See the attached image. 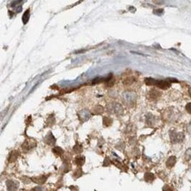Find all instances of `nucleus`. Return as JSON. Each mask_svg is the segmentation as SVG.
<instances>
[{
  "instance_id": "obj_10",
  "label": "nucleus",
  "mask_w": 191,
  "mask_h": 191,
  "mask_svg": "<svg viewBox=\"0 0 191 191\" xmlns=\"http://www.w3.org/2000/svg\"><path fill=\"white\" fill-rule=\"evenodd\" d=\"M154 12H155V13H156V14H157V13H158V14H161V13H163L164 11H163V10H155Z\"/></svg>"
},
{
  "instance_id": "obj_9",
  "label": "nucleus",
  "mask_w": 191,
  "mask_h": 191,
  "mask_svg": "<svg viewBox=\"0 0 191 191\" xmlns=\"http://www.w3.org/2000/svg\"><path fill=\"white\" fill-rule=\"evenodd\" d=\"M163 191H172V188L169 186L166 185V186L163 187Z\"/></svg>"
},
{
  "instance_id": "obj_2",
  "label": "nucleus",
  "mask_w": 191,
  "mask_h": 191,
  "mask_svg": "<svg viewBox=\"0 0 191 191\" xmlns=\"http://www.w3.org/2000/svg\"><path fill=\"white\" fill-rule=\"evenodd\" d=\"M157 87L161 89H167L170 87V84L167 81H158L157 82Z\"/></svg>"
},
{
  "instance_id": "obj_8",
  "label": "nucleus",
  "mask_w": 191,
  "mask_h": 191,
  "mask_svg": "<svg viewBox=\"0 0 191 191\" xmlns=\"http://www.w3.org/2000/svg\"><path fill=\"white\" fill-rule=\"evenodd\" d=\"M186 109H187V111H188L189 114H191V103H188V104H187Z\"/></svg>"
},
{
  "instance_id": "obj_6",
  "label": "nucleus",
  "mask_w": 191,
  "mask_h": 191,
  "mask_svg": "<svg viewBox=\"0 0 191 191\" xmlns=\"http://www.w3.org/2000/svg\"><path fill=\"white\" fill-rule=\"evenodd\" d=\"M157 82L158 80H155L153 79H145V83L147 85H157Z\"/></svg>"
},
{
  "instance_id": "obj_5",
  "label": "nucleus",
  "mask_w": 191,
  "mask_h": 191,
  "mask_svg": "<svg viewBox=\"0 0 191 191\" xmlns=\"http://www.w3.org/2000/svg\"><path fill=\"white\" fill-rule=\"evenodd\" d=\"M144 180L147 181V182H151V181H153L155 180V176L151 173H146L144 175Z\"/></svg>"
},
{
  "instance_id": "obj_3",
  "label": "nucleus",
  "mask_w": 191,
  "mask_h": 191,
  "mask_svg": "<svg viewBox=\"0 0 191 191\" xmlns=\"http://www.w3.org/2000/svg\"><path fill=\"white\" fill-rule=\"evenodd\" d=\"M149 96L151 100H156L160 96V93L157 90H151L149 93Z\"/></svg>"
},
{
  "instance_id": "obj_7",
  "label": "nucleus",
  "mask_w": 191,
  "mask_h": 191,
  "mask_svg": "<svg viewBox=\"0 0 191 191\" xmlns=\"http://www.w3.org/2000/svg\"><path fill=\"white\" fill-rule=\"evenodd\" d=\"M75 163L77 164V165H79V166L83 165V163H84V158H83V157H79V158H77V159H75Z\"/></svg>"
},
{
  "instance_id": "obj_4",
  "label": "nucleus",
  "mask_w": 191,
  "mask_h": 191,
  "mask_svg": "<svg viewBox=\"0 0 191 191\" xmlns=\"http://www.w3.org/2000/svg\"><path fill=\"white\" fill-rule=\"evenodd\" d=\"M175 163H176V158L174 157V156H172L166 161V167H173L175 165Z\"/></svg>"
},
{
  "instance_id": "obj_1",
  "label": "nucleus",
  "mask_w": 191,
  "mask_h": 191,
  "mask_svg": "<svg viewBox=\"0 0 191 191\" xmlns=\"http://www.w3.org/2000/svg\"><path fill=\"white\" fill-rule=\"evenodd\" d=\"M170 139H171L172 143H180L184 139V135H183V133H180V132L171 131L170 132Z\"/></svg>"
},
{
  "instance_id": "obj_11",
  "label": "nucleus",
  "mask_w": 191,
  "mask_h": 191,
  "mask_svg": "<svg viewBox=\"0 0 191 191\" xmlns=\"http://www.w3.org/2000/svg\"><path fill=\"white\" fill-rule=\"evenodd\" d=\"M188 93H189V95H190V97H191V88L189 89V91H188Z\"/></svg>"
}]
</instances>
